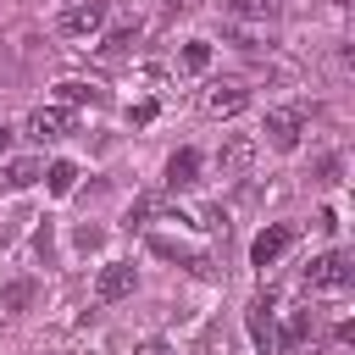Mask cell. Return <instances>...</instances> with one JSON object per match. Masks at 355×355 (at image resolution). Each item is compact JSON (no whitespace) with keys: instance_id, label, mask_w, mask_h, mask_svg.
Returning <instances> with one entry per match:
<instances>
[{"instance_id":"9a60e30c","label":"cell","mask_w":355,"mask_h":355,"mask_svg":"<svg viewBox=\"0 0 355 355\" xmlns=\"http://www.w3.org/2000/svg\"><path fill=\"white\" fill-rule=\"evenodd\" d=\"M150 250H155V255H166V261H183V266H194V272H211V261H205L200 250H183L178 239H150Z\"/></svg>"},{"instance_id":"d6986e66","label":"cell","mask_w":355,"mask_h":355,"mask_svg":"<svg viewBox=\"0 0 355 355\" xmlns=\"http://www.w3.org/2000/svg\"><path fill=\"white\" fill-rule=\"evenodd\" d=\"M205 67H211V44L205 39H189L183 44V72H205Z\"/></svg>"},{"instance_id":"5bb4252c","label":"cell","mask_w":355,"mask_h":355,"mask_svg":"<svg viewBox=\"0 0 355 355\" xmlns=\"http://www.w3.org/2000/svg\"><path fill=\"white\" fill-rule=\"evenodd\" d=\"M55 94H61L67 105H105V89L83 83V78H67V83H55Z\"/></svg>"},{"instance_id":"5b68a950","label":"cell","mask_w":355,"mask_h":355,"mask_svg":"<svg viewBox=\"0 0 355 355\" xmlns=\"http://www.w3.org/2000/svg\"><path fill=\"white\" fill-rule=\"evenodd\" d=\"M244 322H250V338H255V349L266 355V349L277 344V327H272V300H266V294H255V300H250V311H244Z\"/></svg>"},{"instance_id":"ffe728a7","label":"cell","mask_w":355,"mask_h":355,"mask_svg":"<svg viewBox=\"0 0 355 355\" xmlns=\"http://www.w3.org/2000/svg\"><path fill=\"white\" fill-rule=\"evenodd\" d=\"M338 172H344L338 155H322V161H316V178H322V183H338Z\"/></svg>"},{"instance_id":"52a82bcc","label":"cell","mask_w":355,"mask_h":355,"mask_svg":"<svg viewBox=\"0 0 355 355\" xmlns=\"http://www.w3.org/2000/svg\"><path fill=\"white\" fill-rule=\"evenodd\" d=\"M200 183V150H172L166 155V189H194Z\"/></svg>"},{"instance_id":"ac0fdd59","label":"cell","mask_w":355,"mask_h":355,"mask_svg":"<svg viewBox=\"0 0 355 355\" xmlns=\"http://www.w3.org/2000/svg\"><path fill=\"white\" fill-rule=\"evenodd\" d=\"M44 178H50V194H72V189H78V166H72V161H50Z\"/></svg>"},{"instance_id":"7402d4cb","label":"cell","mask_w":355,"mask_h":355,"mask_svg":"<svg viewBox=\"0 0 355 355\" xmlns=\"http://www.w3.org/2000/svg\"><path fill=\"white\" fill-rule=\"evenodd\" d=\"M178 11H194V0H166V17H178Z\"/></svg>"},{"instance_id":"8992f818","label":"cell","mask_w":355,"mask_h":355,"mask_svg":"<svg viewBox=\"0 0 355 355\" xmlns=\"http://www.w3.org/2000/svg\"><path fill=\"white\" fill-rule=\"evenodd\" d=\"M28 133H33L39 144H44V139H67V133H72V116H67L61 105H39V111L28 116Z\"/></svg>"},{"instance_id":"7a4b0ae2","label":"cell","mask_w":355,"mask_h":355,"mask_svg":"<svg viewBox=\"0 0 355 355\" xmlns=\"http://www.w3.org/2000/svg\"><path fill=\"white\" fill-rule=\"evenodd\" d=\"M349 277H355V266H349L344 250H327V255H316L305 266V288H344Z\"/></svg>"},{"instance_id":"7c38bea8","label":"cell","mask_w":355,"mask_h":355,"mask_svg":"<svg viewBox=\"0 0 355 355\" xmlns=\"http://www.w3.org/2000/svg\"><path fill=\"white\" fill-rule=\"evenodd\" d=\"M311 333H316V316H311V311H288V322H283L277 344H283V349H300V344H305Z\"/></svg>"},{"instance_id":"3957f363","label":"cell","mask_w":355,"mask_h":355,"mask_svg":"<svg viewBox=\"0 0 355 355\" xmlns=\"http://www.w3.org/2000/svg\"><path fill=\"white\" fill-rule=\"evenodd\" d=\"M294 244V222H272V227H261L255 233V244H250V266H272V261H283V250Z\"/></svg>"},{"instance_id":"2e32d148","label":"cell","mask_w":355,"mask_h":355,"mask_svg":"<svg viewBox=\"0 0 355 355\" xmlns=\"http://www.w3.org/2000/svg\"><path fill=\"white\" fill-rule=\"evenodd\" d=\"M133 39H139V22H122V28H111V33L100 39V55H122Z\"/></svg>"},{"instance_id":"8fae6325","label":"cell","mask_w":355,"mask_h":355,"mask_svg":"<svg viewBox=\"0 0 355 355\" xmlns=\"http://www.w3.org/2000/svg\"><path fill=\"white\" fill-rule=\"evenodd\" d=\"M222 11L239 17V22H272L283 11V0H222Z\"/></svg>"},{"instance_id":"30bf717a","label":"cell","mask_w":355,"mask_h":355,"mask_svg":"<svg viewBox=\"0 0 355 355\" xmlns=\"http://www.w3.org/2000/svg\"><path fill=\"white\" fill-rule=\"evenodd\" d=\"M250 155H255V144H250L244 133H227V139H222V150H216V166H222V178H239V172L250 166Z\"/></svg>"},{"instance_id":"e0dca14e","label":"cell","mask_w":355,"mask_h":355,"mask_svg":"<svg viewBox=\"0 0 355 355\" xmlns=\"http://www.w3.org/2000/svg\"><path fill=\"white\" fill-rule=\"evenodd\" d=\"M39 172H44V166H39V161H11V166H6V178H0V183H6V189H28V183H39Z\"/></svg>"},{"instance_id":"603a6c76","label":"cell","mask_w":355,"mask_h":355,"mask_svg":"<svg viewBox=\"0 0 355 355\" xmlns=\"http://www.w3.org/2000/svg\"><path fill=\"white\" fill-rule=\"evenodd\" d=\"M6 150H11V128L0 122V155H6Z\"/></svg>"},{"instance_id":"6da1fadb","label":"cell","mask_w":355,"mask_h":355,"mask_svg":"<svg viewBox=\"0 0 355 355\" xmlns=\"http://www.w3.org/2000/svg\"><path fill=\"white\" fill-rule=\"evenodd\" d=\"M105 0H78V6H67L61 17H55V28L67 33V39H94L100 28H105Z\"/></svg>"},{"instance_id":"4fadbf2b","label":"cell","mask_w":355,"mask_h":355,"mask_svg":"<svg viewBox=\"0 0 355 355\" xmlns=\"http://www.w3.org/2000/svg\"><path fill=\"white\" fill-rule=\"evenodd\" d=\"M39 300V283L33 277H11L6 288H0V311H28Z\"/></svg>"},{"instance_id":"ba28073f","label":"cell","mask_w":355,"mask_h":355,"mask_svg":"<svg viewBox=\"0 0 355 355\" xmlns=\"http://www.w3.org/2000/svg\"><path fill=\"white\" fill-rule=\"evenodd\" d=\"M244 105H250V89H244V83H216V89L205 94V111H211V116H239Z\"/></svg>"},{"instance_id":"9c48e42d","label":"cell","mask_w":355,"mask_h":355,"mask_svg":"<svg viewBox=\"0 0 355 355\" xmlns=\"http://www.w3.org/2000/svg\"><path fill=\"white\" fill-rule=\"evenodd\" d=\"M266 139H272V150H300V111H272L266 116Z\"/></svg>"},{"instance_id":"44dd1931","label":"cell","mask_w":355,"mask_h":355,"mask_svg":"<svg viewBox=\"0 0 355 355\" xmlns=\"http://www.w3.org/2000/svg\"><path fill=\"white\" fill-rule=\"evenodd\" d=\"M72 239H78V250H100V239H105V233H100L94 222H83V227H78Z\"/></svg>"},{"instance_id":"277c9868","label":"cell","mask_w":355,"mask_h":355,"mask_svg":"<svg viewBox=\"0 0 355 355\" xmlns=\"http://www.w3.org/2000/svg\"><path fill=\"white\" fill-rule=\"evenodd\" d=\"M133 288H139V272H133L128 261H111V266L94 277V300H100V305H116V300H128Z\"/></svg>"}]
</instances>
